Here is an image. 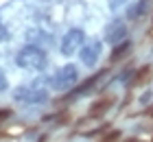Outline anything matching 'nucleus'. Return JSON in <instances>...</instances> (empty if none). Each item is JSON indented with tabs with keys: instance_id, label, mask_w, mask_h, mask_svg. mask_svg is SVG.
I'll return each mask as SVG.
<instances>
[{
	"instance_id": "obj_8",
	"label": "nucleus",
	"mask_w": 153,
	"mask_h": 142,
	"mask_svg": "<svg viewBox=\"0 0 153 142\" xmlns=\"http://www.w3.org/2000/svg\"><path fill=\"white\" fill-rule=\"evenodd\" d=\"M7 88H9V81H7L4 72H2V70H0V92H4Z\"/></svg>"
},
{
	"instance_id": "obj_5",
	"label": "nucleus",
	"mask_w": 153,
	"mask_h": 142,
	"mask_svg": "<svg viewBox=\"0 0 153 142\" xmlns=\"http://www.w3.org/2000/svg\"><path fill=\"white\" fill-rule=\"evenodd\" d=\"M79 57H81L83 66H94V63L99 61V57H101V42L99 39L85 42L83 48H81V53H79Z\"/></svg>"
},
{
	"instance_id": "obj_7",
	"label": "nucleus",
	"mask_w": 153,
	"mask_h": 142,
	"mask_svg": "<svg viewBox=\"0 0 153 142\" xmlns=\"http://www.w3.org/2000/svg\"><path fill=\"white\" fill-rule=\"evenodd\" d=\"M151 74H153V68H151V66H144L140 72L134 77V83H136V85H144V83L149 81V77H151Z\"/></svg>"
},
{
	"instance_id": "obj_1",
	"label": "nucleus",
	"mask_w": 153,
	"mask_h": 142,
	"mask_svg": "<svg viewBox=\"0 0 153 142\" xmlns=\"http://www.w3.org/2000/svg\"><path fill=\"white\" fill-rule=\"evenodd\" d=\"M13 98L18 103H24V105H42L48 101V90L44 85H39V81H35V83L16 88L13 90Z\"/></svg>"
},
{
	"instance_id": "obj_6",
	"label": "nucleus",
	"mask_w": 153,
	"mask_h": 142,
	"mask_svg": "<svg viewBox=\"0 0 153 142\" xmlns=\"http://www.w3.org/2000/svg\"><path fill=\"white\" fill-rule=\"evenodd\" d=\"M125 35H127V28H125L123 22H118V20L112 24H107V28H105V39L114 46H118V42L125 39Z\"/></svg>"
},
{
	"instance_id": "obj_3",
	"label": "nucleus",
	"mask_w": 153,
	"mask_h": 142,
	"mask_svg": "<svg viewBox=\"0 0 153 142\" xmlns=\"http://www.w3.org/2000/svg\"><path fill=\"white\" fill-rule=\"evenodd\" d=\"M79 81V70H76L72 63H66L64 68H59L57 72L53 74L51 79V88L57 90V92H64V90H70L74 88V83Z\"/></svg>"
},
{
	"instance_id": "obj_9",
	"label": "nucleus",
	"mask_w": 153,
	"mask_h": 142,
	"mask_svg": "<svg viewBox=\"0 0 153 142\" xmlns=\"http://www.w3.org/2000/svg\"><path fill=\"white\" fill-rule=\"evenodd\" d=\"M125 48H129V44H127V42H125V44H120V46H118V51H114V55H112V59H116V57H120V55L125 53Z\"/></svg>"
},
{
	"instance_id": "obj_10",
	"label": "nucleus",
	"mask_w": 153,
	"mask_h": 142,
	"mask_svg": "<svg viewBox=\"0 0 153 142\" xmlns=\"http://www.w3.org/2000/svg\"><path fill=\"white\" fill-rule=\"evenodd\" d=\"M4 39H7V28H4L2 24H0V44H2Z\"/></svg>"
},
{
	"instance_id": "obj_4",
	"label": "nucleus",
	"mask_w": 153,
	"mask_h": 142,
	"mask_svg": "<svg viewBox=\"0 0 153 142\" xmlns=\"http://www.w3.org/2000/svg\"><path fill=\"white\" fill-rule=\"evenodd\" d=\"M85 44V35H83L81 28H70L66 35H64V39H61V55H74L79 48Z\"/></svg>"
},
{
	"instance_id": "obj_2",
	"label": "nucleus",
	"mask_w": 153,
	"mask_h": 142,
	"mask_svg": "<svg viewBox=\"0 0 153 142\" xmlns=\"http://www.w3.org/2000/svg\"><path fill=\"white\" fill-rule=\"evenodd\" d=\"M16 61L24 70H42V68H46V53L42 48L29 44V46L20 48V53L16 55Z\"/></svg>"
},
{
	"instance_id": "obj_11",
	"label": "nucleus",
	"mask_w": 153,
	"mask_h": 142,
	"mask_svg": "<svg viewBox=\"0 0 153 142\" xmlns=\"http://www.w3.org/2000/svg\"><path fill=\"white\" fill-rule=\"evenodd\" d=\"M125 2V0H109V7H112V9H116V7H120Z\"/></svg>"
},
{
	"instance_id": "obj_12",
	"label": "nucleus",
	"mask_w": 153,
	"mask_h": 142,
	"mask_svg": "<svg viewBox=\"0 0 153 142\" xmlns=\"http://www.w3.org/2000/svg\"><path fill=\"white\" fill-rule=\"evenodd\" d=\"M4 116H9V112H7V109H0V120H2Z\"/></svg>"
}]
</instances>
